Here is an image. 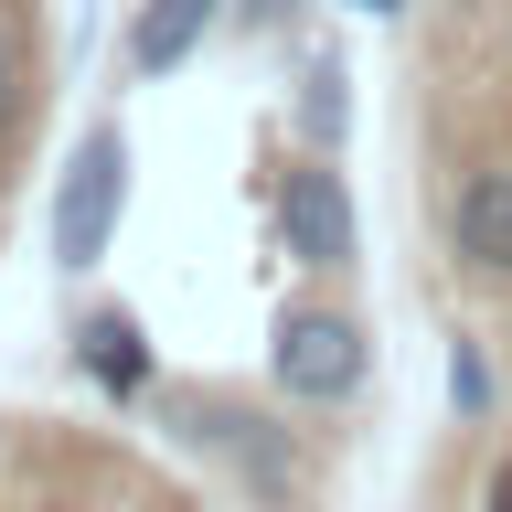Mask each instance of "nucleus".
Returning <instances> with one entry per match:
<instances>
[{
	"label": "nucleus",
	"mask_w": 512,
	"mask_h": 512,
	"mask_svg": "<svg viewBox=\"0 0 512 512\" xmlns=\"http://www.w3.org/2000/svg\"><path fill=\"white\" fill-rule=\"evenodd\" d=\"M150 416H160V438L203 448V459L246 491V512H310L320 448H310V427H299V406H256V395H235V384L160 374L150 384Z\"/></svg>",
	"instance_id": "f257e3e1"
},
{
	"label": "nucleus",
	"mask_w": 512,
	"mask_h": 512,
	"mask_svg": "<svg viewBox=\"0 0 512 512\" xmlns=\"http://www.w3.org/2000/svg\"><path fill=\"white\" fill-rule=\"evenodd\" d=\"M267 384H278V406L299 416H342L363 406V384H374V331L352 299H288L278 331H267Z\"/></svg>",
	"instance_id": "f03ea898"
},
{
	"label": "nucleus",
	"mask_w": 512,
	"mask_h": 512,
	"mask_svg": "<svg viewBox=\"0 0 512 512\" xmlns=\"http://www.w3.org/2000/svg\"><path fill=\"white\" fill-rule=\"evenodd\" d=\"M118 224H128V128L118 118H86L75 150H64V171H54V267H64V278L107 267Z\"/></svg>",
	"instance_id": "7ed1b4c3"
},
{
	"label": "nucleus",
	"mask_w": 512,
	"mask_h": 512,
	"mask_svg": "<svg viewBox=\"0 0 512 512\" xmlns=\"http://www.w3.org/2000/svg\"><path fill=\"white\" fill-rule=\"evenodd\" d=\"M278 246H288V267H310V278H342L352 256H363V214H352L342 150H299L278 171Z\"/></svg>",
	"instance_id": "20e7f679"
},
{
	"label": "nucleus",
	"mask_w": 512,
	"mask_h": 512,
	"mask_svg": "<svg viewBox=\"0 0 512 512\" xmlns=\"http://www.w3.org/2000/svg\"><path fill=\"white\" fill-rule=\"evenodd\" d=\"M64 363H75L107 406H150V384H160V342L139 331V310H118V299H96V310L64 320Z\"/></svg>",
	"instance_id": "39448f33"
},
{
	"label": "nucleus",
	"mask_w": 512,
	"mask_h": 512,
	"mask_svg": "<svg viewBox=\"0 0 512 512\" xmlns=\"http://www.w3.org/2000/svg\"><path fill=\"white\" fill-rule=\"evenodd\" d=\"M448 256H459V278L512 288V160L502 150L448 182Z\"/></svg>",
	"instance_id": "423d86ee"
},
{
	"label": "nucleus",
	"mask_w": 512,
	"mask_h": 512,
	"mask_svg": "<svg viewBox=\"0 0 512 512\" xmlns=\"http://www.w3.org/2000/svg\"><path fill=\"white\" fill-rule=\"evenodd\" d=\"M224 11H235V0H139V11H128V75H139V86L182 75Z\"/></svg>",
	"instance_id": "0eeeda50"
},
{
	"label": "nucleus",
	"mask_w": 512,
	"mask_h": 512,
	"mask_svg": "<svg viewBox=\"0 0 512 512\" xmlns=\"http://www.w3.org/2000/svg\"><path fill=\"white\" fill-rule=\"evenodd\" d=\"M288 128H299V150H342L352 139V64L331 43H310L288 64Z\"/></svg>",
	"instance_id": "6e6552de"
},
{
	"label": "nucleus",
	"mask_w": 512,
	"mask_h": 512,
	"mask_svg": "<svg viewBox=\"0 0 512 512\" xmlns=\"http://www.w3.org/2000/svg\"><path fill=\"white\" fill-rule=\"evenodd\" d=\"M448 416H459V427H491V416H502V374H491V342H448Z\"/></svg>",
	"instance_id": "1a4fd4ad"
},
{
	"label": "nucleus",
	"mask_w": 512,
	"mask_h": 512,
	"mask_svg": "<svg viewBox=\"0 0 512 512\" xmlns=\"http://www.w3.org/2000/svg\"><path fill=\"white\" fill-rule=\"evenodd\" d=\"M299 11H310V0H235L224 22H246V32H288V22H299Z\"/></svg>",
	"instance_id": "9d476101"
},
{
	"label": "nucleus",
	"mask_w": 512,
	"mask_h": 512,
	"mask_svg": "<svg viewBox=\"0 0 512 512\" xmlns=\"http://www.w3.org/2000/svg\"><path fill=\"white\" fill-rule=\"evenodd\" d=\"M480 512H512V448L491 459V470H480Z\"/></svg>",
	"instance_id": "9b49d317"
},
{
	"label": "nucleus",
	"mask_w": 512,
	"mask_h": 512,
	"mask_svg": "<svg viewBox=\"0 0 512 512\" xmlns=\"http://www.w3.org/2000/svg\"><path fill=\"white\" fill-rule=\"evenodd\" d=\"M342 11H363V22H395V11H416V0H342Z\"/></svg>",
	"instance_id": "f8f14e48"
}]
</instances>
